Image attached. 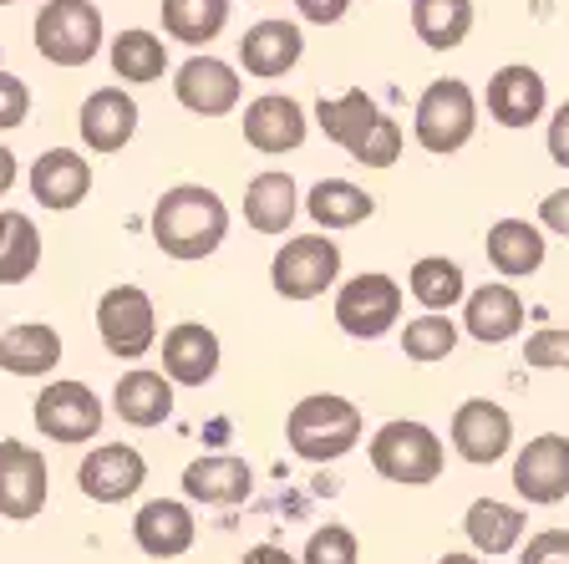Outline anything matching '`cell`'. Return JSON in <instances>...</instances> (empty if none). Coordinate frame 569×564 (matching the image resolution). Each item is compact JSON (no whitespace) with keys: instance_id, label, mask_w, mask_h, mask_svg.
Returning a JSON list of instances; mask_svg holds the SVG:
<instances>
[{"instance_id":"1","label":"cell","mask_w":569,"mask_h":564,"mask_svg":"<svg viewBox=\"0 0 569 564\" xmlns=\"http://www.w3.org/2000/svg\"><path fill=\"white\" fill-rule=\"evenodd\" d=\"M224 235H229V209L203 184L168 188L153 209V239L173 259H209L213 249L224 245Z\"/></svg>"},{"instance_id":"2","label":"cell","mask_w":569,"mask_h":564,"mask_svg":"<svg viewBox=\"0 0 569 564\" xmlns=\"http://www.w3.org/2000/svg\"><path fill=\"white\" fill-rule=\"evenodd\" d=\"M316 122L331 142H341L356 164L391 168L397 158H402V128H397V122H391L361 87H351L346 97H331V102L320 97Z\"/></svg>"},{"instance_id":"3","label":"cell","mask_w":569,"mask_h":564,"mask_svg":"<svg viewBox=\"0 0 569 564\" xmlns=\"http://www.w3.org/2000/svg\"><path fill=\"white\" fill-rule=\"evenodd\" d=\"M284 437H290V447H296L300 458L336 463L361 443V407L346 402V397H336V392H316V397H306V402L290 407Z\"/></svg>"},{"instance_id":"4","label":"cell","mask_w":569,"mask_h":564,"mask_svg":"<svg viewBox=\"0 0 569 564\" xmlns=\"http://www.w3.org/2000/svg\"><path fill=\"white\" fill-rule=\"evenodd\" d=\"M371 468L387 483H402V488H422V483L442 478V437L427 423L412 417H397L371 437Z\"/></svg>"},{"instance_id":"5","label":"cell","mask_w":569,"mask_h":564,"mask_svg":"<svg viewBox=\"0 0 569 564\" xmlns=\"http://www.w3.org/2000/svg\"><path fill=\"white\" fill-rule=\"evenodd\" d=\"M102 47V11L92 0H47L36 16V51L51 67H87Z\"/></svg>"},{"instance_id":"6","label":"cell","mask_w":569,"mask_h":564,"mask_svg":"<svg viewBox=\"0 0 569 564\" xmlns=\"http://www.w3.org/2000/svg\"><path fill=\"white\" fill-rule=\"evenodd\" d=\"M478 128V102H473V87L458 82V77H442V82H432L422 92V102H417V142H422L427 154H458V148H468V138H473Z\"/></svg>"},{"instance_id":"7","label":"cell","mask_w":569,"mask_h":564,"mask_svg":"<svg viewBox=\"0 0 569 564\" xmlns=\"http://www.w3.org/2000/svg\"><path fill=\"white\" fill-rule=\"evenodd\" d=\"M97 330H102V346L118 356V362L148 356L158 342V316H153L148 290H138V285H112V290L97 300Z\"/></svg>"},{"instance_id":"8","label":"cell","mask_w":569,"mask_h":564,"mask_svg":"<svg viewBox=\"0 0 569 564\" xmlns=\"http://www.w3.org/2000/svg\"><path fill=\"white\" fill-rule=\"evenodd\" d=\"M336 275H341V245H331V235L290 239L270 265V280L284 300H316L326 285H336Z\"/></svg>"},{"instance_id":"9","label":"cell","mask_w":569,"mask_h":564,"mask_svg":"<svg viewBox=\"0 0 569 564\" xmlns=\"http://www.w3.org/2000/svg\"><path fill=\"white\" fill-rule=\"evenodd\" d=\"M397 316H402V285L391 280V275H356L351 285H341V295H336V326L346 330V336H356V342H377V336H387L391 326H397Z\"/></svg>"},{"instance_id":"10","label":"cell","mask_w":569,"mask_h":564,"mask_svg":"<svg viewBox=\"0 0 569 564\" xmlns=\"http://www.w3.org/2000/svg\"><path fill=\"white\" fill-rule=\"evenodd\" d=\"M36 427L51 443H87V437L102 433V402L82 382H51L36 397Z\"/></svg>"},{"instance_id":"11","label":"cell","mask_w":569,"mask_h":564,"mask_svg":"<svg viewBox=\"0 0 569 564\" xmlns=\"http://www.w3.org/2000/svg\"><path fill=\"white\" fill-rule=\"evenodd\" d=\"M452 447L462 453V463L488 468L513 447V417L488 397H468L452 412Z\"/></svg>"},{"instance_id":"12","label":"cell","mask_w":569,"mask_h":564,"mask_svg":"<svg viewBox=\"0 0 569 564\" xmlns=\"http://www.w3.org/2000/svg\"><path fill=\"white\" fill-rule=\"evenodd\" d=\"M77 483H82V494L97 498V504H122V498H132L148 483V463L128 443H102L82 458Z\"/></svg>"},{"instance_id":"13","label":"cell","mask_w":569,"mask_h":564,"mask_svg":"<svg viewBox=\"0 0 569 564\" xmlns=\"http://www.w3.org/2000/svg\"><path fill=\"white\" fill-rule=\"evenodd\" d=\"M513 488L529 504H559L569 494V437H529V447H519L513 458Z\"/></svg>"},{"instance_id":"14","label":"cell","mask_w":569,"mask_h":564,"mask_svg":"<svg viewBox=\"0 0 569 564\" xmlns=\"http://www.w3.org/2000/svg\"><path fill=\"white\" fill-rule=\"evenodd\" d=\"M47 508V458L36 447L6 437L0 443V514L36 518Z\"/></svg>"},{"instance_id":"15","label":"cell","mask_w":569,"mask_h":564,"mask_svg":"<svg viewBox=\"0 0 569 564\" xmlns=\"http://www.w3.org/2000/svg\"><path fill=\"white\" fill-rule=\"evenodd\" d=\"M306 107L296 102V97H254V102L244 107V142L254 148V154H296L300 142H306Z\"/></svg>"},{"instance_id":"16","label":"cell","mask_w":569,"mask_h":564,"mask_svg":"<svg viewBox=\"0 0 569 564\" xmlns=\"http://www.w3.org/2000/svg\"><path fill=\"white\" fill-rule=\"evenodd\" d=\"M173 92L199 118H224L239 107V71L219 57H189L173 77Z\"/></svg>"},{"instance_id":"17","label":"cell","mask_w":569,"mask_h":564,"mask_svg":"<svg viewBox=\"0 0 569 564\" xmlns=\"http://www.w3.org/2000/svg\"><path fill=\"white\" fill-rule=\"evenodd\" d=\"M77 128H82V142L92 154H122L138 132V102L122 87H97L77 112Z\"/></svg>"},{"instance_id":"18","label":"cell","mask_w":569,"mask_h":564,"mask_svg":"<svg viewBox=\"0 0 569 564\" xmlns=\"http://www.w3.org/2000/svg\"><path fill=\"white\" fill-rule=\"evenodd\" d=\"M193 508L178 504V498H153V504H142L138 518H132V540H138L142 554H153V560H178V554L193 550Z\"/></svg>"},{"instance_id":"19","label":"cell","mask_w":569,"mask_h":564,"mask_svg":"<svg viewBox=\"0 0 569 564\" xmlns=\"http://www.w3.org/2000/svg\"><path fill=\"white\" fill-rule=\"evenodd\" d=\"M219 372V336L199 320H183L163 336V376L178 387H203Z\"/></svg>"},{"instance_id":"20","label":"cell","mask_w":569,"mask_h":564,"mask_svg":"<svg viewBox=\"0 0 569 564\" xmlns=\"http://www.w3.org/2000/svg\"><path fill=\"white\" fill-rule=\"evenodd\" d=\"M249 488H254V473H249V463L234 458V453L193 458L189 468H183V494H189L193 504L229 508V504H244Z\"/></svg>"},{"instance_id":"21","label":"cell","mask_w":569,"mask_h":564,"mask_svg":"<svg viewBox=\"0 0 569 564\" xmlns=\"http://www.w3.org/2000/svg\"><path fill=\"white\" fill-rule=\"evenodd\" d=\"M545 102H549L545 77L533 67H503V71H493V82H488V118L503 122V128H529V122H539Z\"/></svg>"},{"instance_id":"22","label":"cell","mask_w":569,"mask_h":564,"mask_svg":"<svg viewBox=\"0 0 569 564\" xmlns=\"http://www.w3.org/2000/svg\"><path fill=\"white\" fill-rule=\"evenodd\" d=\"M462 326H468V336L483 346L513 342L523 326L519 290H513V285H478V290L462 300Z\"/></svg>"},{"instance_id":"23","label":"cell","mask_w":569,"mask_h":564,"mask_svg":"<svg viewBox=\"0 0 569 564\" xmlns=\"http://www.w3.org/2000/svg\"><path fill=\"white\" fill-rule=\"evenodd\" d=\"M300 51H306V36H300V26H290V21H260V26H249L244 41H239L244 71L249 77H264V82L284 77V71L300 61Z\"/></svg>"},{"instance_id":"24","label":"cell","mask_w":569,"mask_h":564,"mask_svg":"<svg viewBox=\"0 0 569 564\" xmlns=\"http://www.w3.org/2000/svg\"><path fill=\"white\" fill-rule=\"evenodd\" d=\"M112 412L132 427H163L168 412H173V382L163 372L132 366L128 376H118V387H112Z\"/></svg>"},{"instance_id":"25","label":"cell","mask_w":569,"mask_h":564,"mask_svg":"<svg viewBox=\"0 0 569 564\" xmlns=\"http://www.w3.org/2000/svg\"><path fill=\"white\" fill-rule=\"evenodd\" d=\"M87 188H92V168L71 148H51V154H41L31 164V194L47 209H77L87 199Z\"/></svg>"},{"instance_id":"26","label":"cell","mask_w":569,"mask_h":564,"mask_svg":"<svg viewBox=\"0 0 569 564\" xmlns=\"http://www.w3.org/2000/svg\"><path fill=\"white\" fill-rule=\"evenodd\" d=\"M488 265H493L503 280H523L545 265V229L529 219H498L483 239Z\"/></svg>"},{"instance_id":"27","label":"cell","mask_w":569,"mask_h":564,"mask_svg":"<svg viewBox=\"0 0 569 564\" xmlns=\"http://www.w3.org/2000/svg\"><path fill=\"white\" fill-rule=\"evenodd\" d=\"M296 209H300V194H296V178L270 168V174L249 178L244 188V219L254 235H284L296 224Z\"/></svg>"},{"instance_id":"28","label":"cell","mask_w":569,"mask_h":564,"mask_svg":"<svg viewBox=\"0 0 569 564\" xmlns=\"http://www.w3.org/2000/svg\"><path fill=\"white\" fill-rule=\"evenodd\" d=\"M61 366V336L41 320H26L0 336V372L16 376H47Z\"/></svg>"},{"instance_id":"29","label":"cell","mask_w":569,"mask_h":564,"mask_svg":"<svg viewBox=\"0 0 569 564\" xmlns=\"http://www.w3.org/2000/svg\"><path fill=\"white\" fill-rule=\"evenodd\" d=\"M523 530H529L523 508L498 504V498H478V504H468V514H462V534L483 554H509L513 544L523 540Z\"/></svg>"},{"instance_id":"30","label":"cell","mask_w":569,"mask_h":564,"mask_svg":"<svg viewBox=\"0 0 569 564\" xmlns=\"http://www.w3.org/2000/svg\"><path fill=\"white\" fill-rule=\"evenodd\" d=\"M412 31L432 51H452L473 31V0H412Z\"/></svg>"},{"instance_id":"31","label":"cell","mask_w":569,"mask_h":564,"mask_svg":"<svg viewBox=\"0 0 569 564\" xmlns=\"http://www.w3.org/2000/svg\"><path fill=\"white\" fill-rule=\"evenodd\" d=\"M306 204H310V219H316L320 229H351V224L377 214V199H371L367 188L346 184V178H320V184L310 188Z\"/></svg>"},{"instance_id":"32","label":"cell","mask_w":569,"mask_h":564,"mask_svg":"<svg viewBox=\"0 0 569 564\" xmlns=\"http://www.w3.org/2000/svg\"><path fill=\"white\" fill-rule=\"evenodd\" d=\"M41 265V235L21 209L0 214V285H26Z\"/></svg>"},{"instance_id":"33","label":"cell","mask_w":569,"mask_h":564,"mask_svg":"<svg viewBox=\"0 0 569 564\" xmlns=\"http://www.w3.org/2000/svg\"><path fill=\"white\" fill-rule=\"evenodd\" d=\"M229 0H163V31L183 47H203L224 31Z\"/></svg>"},{"instance_id":"34","label":"cell","mask_w":569,"mask_h":564,"mask_svg":"<svg viewBox=\"0 0 569 564\" xmlns=\"http://www.w3.org/2000/svg\"><path fill=\"white\" fill-rule=\"evenodd\" d=\"M112 71H118L122 82H163L168 47L153 31H122L112 41Z\"/></svg>"},{"instance_id":"35","label":"cell","mask_w":569,"mask_h":564,"mask_svg":"<svg viewBox=\"0 0 569 564\" xmlns=\"http://www.w3.org/2000/svg\"><path fill=\"white\" fill-rule=\"evenodd\" d=\"M412 295L422 300L427 310H452L468 295V285H462V270L452 265L448 255H427V259H417L412 265Z\"/></svg>"},{"instance_id":"36","label":"cell","mask_w":569,"mask_h":564,"mask_svg":"<svg viewBox=\"0 0 569 564\" xmlns=\"http://www.w3.org/2000/svg\"><path fill=\"white\" fill-rule=\"evenodd\" d=\"M452 346H458V326L448 320V310H427V316L407 320V330H402V352H407V362H417V366L442 362Z\"/></svg>"},{"instance_id":"37","label":"cell","mask_w":569,"mask_h":564,"mask_svg":"<svg viewBox=\"0 0 569 564\" xmlns=\"http://www.w3.org/2000/svg\"><path fill=\"white\" fill-rule=\"evenodd\" d=\"M356 554H361V544L346 524H326L306 544V564H356Z\"/></svg>"},{"instance_id":"38","label":"cell","mask_w":569,"mask_h":564,"mask_svg":"<svg viewBox=\"0 0 569 564\" xmlns=\"http://www.w3.org/2000/svg\"><path fill=\"white\" fill-rule=\"evenodd\" d=\"M523 362L529 366H545V372H569V330H533L529 346H523Z\"/></svg>"},{"instance_id":"39","label":"cell","mask_w":569,"mask_h":564,"mask_svg":"<svg viewBox=\"0 0 569 564\" xmlns=\"http://www.w3.org/2000/svg\"><path fill=\"white\" fill-rule=\"evenodd\" d=\"M26 112H31V92H26V82L11 77V71H0V132L21 128Z\"/></svg>"},{"instance_id":"40","label":"cell","mask_w":569,"mask_h":564,"mask_svg":"<svg viewBox=\"0 0 569 564\" xmlns=\"http://www.w3.org/2000/svg\"><path fill=\"white\" fill-rule=\"evenodd\" d=\"M519 564H569V530H545V534H533Z\"/></svg>"},{"instance_id":"41","label":"cell","mask_w":569,"mask_h":564,"mask_svg":"<svg viewBox=\"0 0 569 564\" xmlns=\"http://www.w3.org/2000/svg\"><path fill=\"white\" fill-rule=\"evenodd\" d=\"M539 224L569 239V188H555V194H549V199L539 204Z\"/></svg>"},{"instance_id":"42","label":"cell","mask_w":569,"mask_h":564,"mask_svg":"<svg viewBox=\"0 0 569 564\" xmlns=\"http://www.w3.org/2000/svg\"><path fill=\"white\" fill-rule=\"evenodd\" d=\"M549 158H555L559 168H569V102L555 112V122H549Z\"/></svg>"},{"instance_id":"43","label":"cell","mask_w":569,"mask_h":564,"mask_svg":"<svg viewBox=\"0 0 569 564\" xmlns=\"http://www.w3.org/2000/svg\"><path fill=\"white\" fill-rule=\"evenodd\" d=\"M296 6H300V16H306V21L336 26L346 16V6H351V0H296Z\"/></svg>"},{"instance_id":"44","label":"cell","mask_w":569,"mask_h":564,"mask_svg":"<svg viewBox=\"0 0 569 564\" xmlns=\"http://www.w3.org/2000/svg\"><path fill=\"white\" fill-rule=\"evenodd\" d=\"M239 564H296V560H290L280 544H254V550H249Z\"/></svg>"},{"instance_id":"45","label":"cell","mask_w":569,"mask_h":564,"mask_svg":"<svg viewBox=\"0 0 569 564\" xmlns=\"http://www.w3.org/2000/svg\"><path fill=\"white\" fill-rule=\"evenodd\" d=\"M11 184H16V154L0 148V194H11Z\"/></svg>"},{"instance_id":"46","label":"cell","mask_w":569,"mask_h":564,"mask_svg":"<svg viewBox=\"0 0 569 564\" xmlns=\"http://www.w3.org/2000/svg\"><path fill=\"white\" fill-rule=\"evenodd\" d=\"M438 564H483V560H473V554H442Z\"/></svg>"},{"instance_id":"47","label":"cell","mask_w":569,"mask_h":564,"mask_svg":"<svg viewBox=\"0 0 569 564\" xmlns=\"http://www.w3.org/2000/svg\"><path fill=\"white\" fill-rule=\"evenodd\" d=\"M0 6H11V0H0Z\"/></svg>"}]
</instances>
